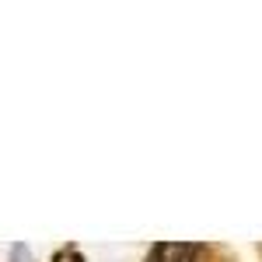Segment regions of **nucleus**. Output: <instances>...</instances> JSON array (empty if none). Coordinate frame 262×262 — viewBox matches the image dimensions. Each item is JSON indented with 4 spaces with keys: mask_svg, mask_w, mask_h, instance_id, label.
<instances>
[{
    "mask_svg": "<svg viewBox=\"0 0 262 262\" xmlns=\"http://www.w3.org/2000/svg\"><path fill=\"white\" fill-rule=\"evenodd\" d=\"M56 262H81V255H77V252H67V255H60Z\"/></svg>",
    "mask_w": 262,
    "mask_h": 262,
    "instance_id": "obj_1",
    "label": "nucleus"
}]
</instances>
